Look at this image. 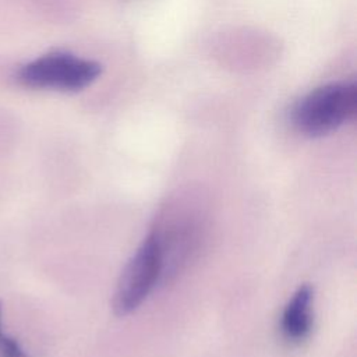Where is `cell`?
Returning <instances> with one entry per match:
<instances>
[{
  "instance_id": "cell-1",
  "label": "cell",
  "mask_w": 357,
  "mask_h": 357,
  "mask_svg": "<svg viewBox=\"0 0 357 357\" xmlns=\"http://www.w3.org/2000/svg\"><path fill=\"white\" fill-rule=\"evenodd\" d=\"M357 109V86L354 82H332L305 95L293 109L296 128L308 137L326 135L347 120Z\"/></svg>"
},
{
  "instance_id": "cell-3",
  "label": "cell",
  "mask_w": 357,
  "mask_h": 357,
  "mask_svg": "<svg viewBox=\"0 0 357 357\" xmlns=\"http://www.w3.org/2000/svg\"><path fill=\"white\" fill-rule=\"evenodd\" d=\"M100 73L102 67L96 61L66 52H52L24 64L17 79L28 88L71 92L91 85Z\"/></svg>"
},
{
  "instance_id": "cell-4",
  "label": "cell",
  "mask_w": 357,
  "mask_h": 357,
  "mask_svg": "<svg viewBox=\"0 0 357 357\" xmlns=\"http://www.w3.org/2000/svg\"><path fill=\"white\" fill-rule=\"evenodd\" d=\"M312 300L314 291L311 286L304 284L297 289L286 304L282 314L280 329L289 342L300 343L310 335L314 322Z\"/></svg>"
},
{
  "instance_id": "cell-2",
  "label": "cell",
  "mask_w": 357,
  "mask_h": 357,
  "mask_svg": "<svg viewBox=\"0 0 357 357\" xmlns=\"http://www.w3.org/2000/svg\"><path fill=\"white\" fill-rule=\"evenodd\" d=\"M163 251L156 230L151 231L124 266L114 294L113 310L119 317L135 311L163 278Z\"/></svg>"
}]
</instances>
